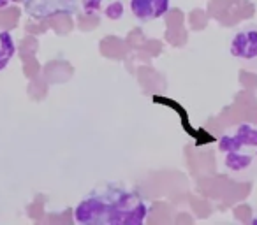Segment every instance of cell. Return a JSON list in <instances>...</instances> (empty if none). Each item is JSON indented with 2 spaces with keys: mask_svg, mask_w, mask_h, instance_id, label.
<instances>
[{
  "mask_svg": "<svg viewBox=\"0 0 257 225\" xmlns=\"http://www.w3.org/2000/svg\"><path fill=\"white\" fill-rule=\"evenodd\" d=\"M148 216V204L138 193L107 183L93 190L76 209L79 223H133L138 225Z\"/></svg>",
  "mask_w": 257,
  "mask_h": 225,
  "instance_id": "1",
  "label": "cell"
},
{
  "mask_svg": "<svg viewBox=\"0 0 257 225\" xmlns=\"http://www.w3.org/2000/svg\"><path fill=\"white\" fill-rule=\"evenodd\" d=\"M253 146H257V130L248 125H241L234 130V134L222 137L220 141V148L225 155V164L232 171H241L248 167L252 162V157H248V148Z\"/></svg>",
  "mask_w": 257,
  "mask_h": 225,
  "instance_id": "2",
  "label": "cell"
},
{
  "mask_svg": "<svg viewBox=\"0 0 257 225\" xmlns=\"http://www.w3.org/2000/svg\"><path fill=\"white\" fill-rule=\"evenodd\" d=\"M79 0H25V11L34 18L71 15L78 11Z\"/></svg>",
  "mask_w": 257,
  "mask_h": 225,
  "instance_id": "3",
  "label": "cell"
},
{
  "mask_svg": "<svg viewBox=\"0 0 257 225\" xmlns=\"http://www.w3.org/2000/svg\"><path fill=\"white\" fill-rule=\"evenodd\" d=\"M131 9L141 22H150L164 16L169 9V0H131Z\"/></svg>",
  "mask_w": 257,
  "mask_h": 225,
  "instance_id": "4",
  "label": "cell"
},
{
  "mask_svg": "<svg viewBox=\"0 0 257 225\" xmlns=\"http://www.w3.org/2000/svg\"><path fill=\"white\" fill-rule=\"evenodd\" d=\"M231 51L239 58H257V30H245L232 41Z\"/></svg>",
  "mask_w": 257,
  "mask_h": 225,
  "instance_id": "5",
  "label": "cell"
},
{
  "mask_svg": "<svg viewBox=\"0 0 257 225\" xmlns=\"http://www.w3.org/2000/svg\"><path fill=\"white\" fill-rule=\"evenodd\" d=\"M15 55V43L8 30H0V71L8 65Z\"/></svg>",
  "mask_w": 257,
  "mask_h": 225,
  "instance_id": "6",
  "label": "cell"
},
{
  "mask_svg": "<svg viewBox=\"0 0 257 225\" xmlns=\"http://www.w3.org/2000/svg\"><path fill=\"white\" fill-rule=\"evenodd\" d=\"M9 2H15V0H0V8H4V6H8Z\"/></svg>",
  "mask_w": 257,
  "mask_h": 225,
  "instance_id": "7",
  "label": "cell"
}]
</instances>
